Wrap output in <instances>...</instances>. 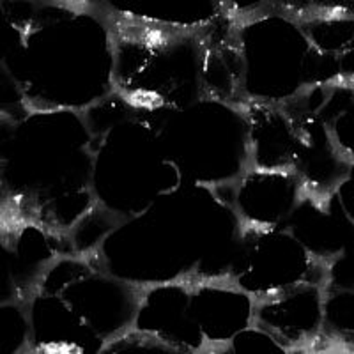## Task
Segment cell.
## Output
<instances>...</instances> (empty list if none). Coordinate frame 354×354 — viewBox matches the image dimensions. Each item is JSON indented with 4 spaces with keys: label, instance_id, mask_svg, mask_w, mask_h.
<instances>
[{
    "label": "cell",
    "instance_id": "cell-3",
    "mask_svg": "<svg viewBox=\"0 0 354 354\" xmlns=\"http://www.w3.org/2000/svg\"><path fill=\"white\" fill-rule=\"evenodd\" d=\"M192 278L142 287L133 328L158 338L172 351H201L204 335L192 315Z\"/></svg>",
    "mask_w": 354,
    "mask_h": 354
},
{
    "label": "cell",
    "instance_id": "cell-1",
    "mask_svg": "<svg viewBox=\"0 0 354 354\" xmlns=\"http://www.w3.org/2000/svg\"><path fill=\"white\" fill-rule=\"evenodd\" d=\"M229 278L261 299L301 282L328 286L330 268L310 254L289 227L243 225Z\"/></svg>",
    "mask_w": 354,
    "mask_h": 354
},
{
    "label": "cell",
    "instance_id": "cell-2",
    "mask_svg": "<svg viewBox=\"0 0 354 354\" xmlns=\"http://www.w3.org/2000/svg\"><path fill=\"white\" fill-rule=\"evenodd\" d=\"M326 286L301 282L277 294L255 299L254 324L273 335L287 353L308 351L324 331Z\"/></svg>",
    "mask_w": 354,
    "mask_h": 354
},
{
    "label": "cell",
    "instance_id": "cell-4",
    "mask_svg": "<svg viewBox=\"0 0 354 354\" xmlns=\"http://www.w3.org/2000/svg\"><path fill=\"white\" fill-rule=\"evenodd\" d=\"M192 315L204 335L205 346L225 349L238 333L254 324L255 299L229 277L192 274Z\"/></svg>",
    "mask_w": 354,
    "mask_h": 354
},
{
    "label": "cell",
    "instance_id": "cell-5",
    "mask_svg": "<svg viewBox=\"0 0 354 354\" xmlns=\"http://www.w3.org/2000/svg\"><path fill=\"white\" fill-rule=\"evenodd\" d=\"M306 189L294 170L252 167L236 188V213L243 225H287Z\"/></svg>",
    "mask_w": 354,
    "mask_h": 354
},
{
    "label": "cell",
    "instance_id": "cell-6",
    "mask_svg": "<svg viewBox=\"0 0 354 354\" xmlns=\"http://www.w3.org/2000/svg\"><path fill=\"white\" fill-rule=\"evenodd\" d=\"M68 2H71V4L78 6V8L82 9H88L91 6L97 4V2H101V0H68Z\"/></svg>",
    "mask_w": 354,
    "mask_h": 354
}]
</instances>
